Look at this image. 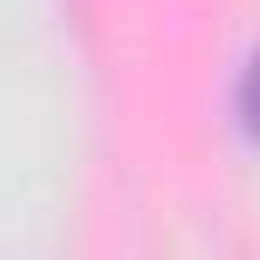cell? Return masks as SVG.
I'll use <instances>...</instances> for the list:
<instances>
[{
	"mask_svg": "<svg viewBox=\"0 0 260 260\" xmlns=\"http://www.w3.org/2000/svg\"><path fill=\"white\" fill-rule=\"evenodd\" d=\"M236 115H242V127H248V139H260V49L248 55V67H242V79H236Z\"/></svg>",
	"mask_w": 260,
	"mask_h": 260,
	"instance_id": "6da1fadb",
	"label": "cell"
}]
</instances>
